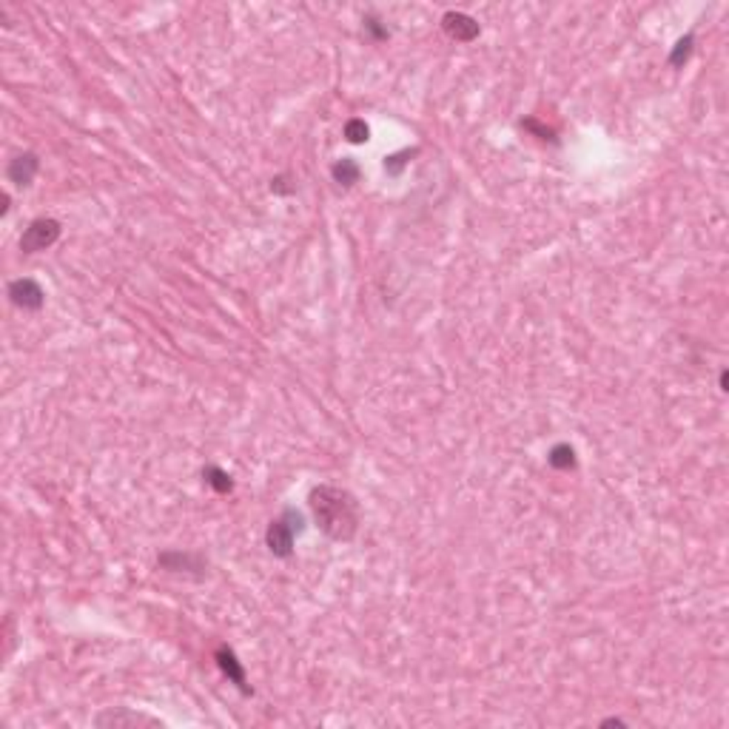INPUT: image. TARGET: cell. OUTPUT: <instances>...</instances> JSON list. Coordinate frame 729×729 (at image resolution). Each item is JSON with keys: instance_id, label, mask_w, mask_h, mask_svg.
I'll use <instances>...</instances> for the list:
<instances>
[{"instance_id": "1", "label": "cell", "mask_w": 729, "mask_h": 729, "mask_svg": "<svg viewBox=\"0 0 729 729\" xmlns=\"http://www.w3.org/2000/svg\"><path fill=\"white\" fill-rule=\"evenodd\" d=\"M310 510L319 530L333 541H350L359 530L356 498L333 484H319L310 490Z\"/></svg>"}, {"instance_id": "2", "label": "cell", "mask_w": 729, "mask_h": 729, "mask_svg": "<svg viewBox=\"0 0 729 729\" xmlns=\"http://www.w3.org/2000/svg\"><path fill=\"white\" fill-rule=\"evenodd\" d=\"M305 530V518L299 510L293 507H285L271 524H268V533H265V541H268V550L276 555V558H288L293 552V541L296 535Z\"/></svg>"}, {"instance_id": "3", "label": "cell", "mask_w": 729, "mask_h": 729, "mask_svg": "<svg viewBox=\"0 0 729 729\" xmlns=\"http://www.w3.org/2000/svg\"><path fill=\"white\" fill-rule=\"evenodd\" d=\"M57 239H60V222L43 216V219H34V222L23 231V236H20V251H23V253H37V251L51 248Z\"/></svg>"}, {"instance_id": "4", "label": "cell", "mask_w": 729, "mask_h": 729, "mask_svg": "<svg viewBox=\"0 0 729 729\" xmlns=\"http://www.w3.org/2000/svg\"><path fill=\"white\" fill-rule=\"evenodd\" d=\"M441 28H444V34L450 37V40H456V43H473L476 37H478V23L470 17V14H464V11H447L444 17H441Z\"/></svg>"}, {"instance_id": "5", "label": "cell", "mask_w": 729, "mask_h": 729, "mask_svg": "<svg viewBox=\"0 0 729 729\" xmlns=\"http://www.w3.org/2000/svg\"><path fill=\"white\" fill-rule=\"evenodd\" d=\"M9 299H11L17 308H23V310H37V308L43 305L46 293H43V288H40L34 279H14V282L9 285Z\"/></svg>"}, {"instance_id": "6", "label": "cell", "mask_w": 729, "mask_h": 729, "mask_svg": "<svg viewBox=\"0 0 729 729\" xmlns=\"http://www.w3.org/2000/svg\"><path fill=\"white\" fill-rule=\"evenodd\" d=\"M37 168H40V159H37V154L26 151V154H17V157L9 162V168H6V177H9V182H14V185L26 188V185H31V179L37 177Z\"/></svg>"}, {"instance_id": "7", "label": "cell", "mask_w": 729, "mask_h": 729, "mask_svg": "<svg viewBox=\"0 0 729 729\" xmlns=\"http://www.w3.org/2000/svg\"><path fill=\"white\" fill-rule=\"evenodd\" d=\"M216 664H219L222 675H228V681H231V683H236V686H239L245 695L251 692V686H248V681H245V669H242V664L236 661L234 649H228V646H219V649H216Z\"/></svg>"}, {"instance_id": "8", "label": "cell", "mask_w": 729, "mask_h": 729, "mask_svg": "<svg viewBox=\"0 0 729 729\" xmlns=\"http://www.w3.org/2000/svg\"><path fill=\"white\" fill-rule=\"evenodd\" d=\"M157 564L165 567V570H174V572H179V570H196V572H199V570L205 567V561H202L199 555H194V552H179V550L159 552Z\"/></svg>"}, {"instance_id": "9", "label": "cell", "mask_w": 729, "mask_h": 729, "mask_svg": "<svg viewBox=\"0 0 729 729\" xmlns=\"http://www.w3.org/2000/svg\"><path fill=\"white\" fill-rule=\"evenodd\" d=\"M330 174H333V179H336L339 185H353V182H359V177H362V168H359V162H356V159L345 157V159L333 162Z\"/></svg>"}, {"instance_id": "10", "label": "cell", "mask_w": 729, "mask_h": 729, "mask_svg": "<svg viewBox=\"0 0 729 729\" xmlns=\"http://www.w3.org/2000/svg\"><path fill=\"white\" fill-rule=\"evenodd\" d=\"M547 461H550V467H555V470H572L575 467V450L570 447V444H552V450L547 453Z\"/></svg>"}, {"instance_id": "11", "label": "cell", "mask_w": 729, "mask_h": 729, "mask_svg": "<svg viewBox=\"0 0 729 729\" xmlns=\"http://www.w3.org/2000/svg\"><path fill=\"white\" fill-rule=\"evenodd\" d=\"M202 476H205V481L216 490V493H231L234 490V481H231V476L222 470V467H216V464H208L205 470H202Z\"/></svg>"}, {"instance_id": "12", "label": "cell", "mask_w": 729, "mask_h": 729, "mask_svg": "<svg viewBox=\"0 0 729 729\" xmlns=\"http://www.w3.org/2000/svg\"><path fill=\"white\" fill-rule=\"evenodd\" d=\"M100 726H120V723H154L151 718H142V715H134V712H108V715H100L97 718Z\"/></svg>"}, {"instance_id": "13", "label": "cell", "mask_w": 729, "mask_h": 729, "mask_svg": "<svg viewBox=\"0 0 729 729\" xmlns=\"http://www.w3.org/2000/svg\"><path fill=\"white\" fill-rule=\"evenodd\" d=\"M692 43H695V37H692V34L681 37V40L675 43L672 54H669V65H681V63H686V60H689V54H692Z\"/></svg>"}, {"instance_id": "14", "label": "cell", "mask_w": 729, "mask_h": 729, "mask_svg": "<svg viewBox=\"0 0 729 729\" xmlns=\"http://www.w3.org/2000/svg\"><path fill=\"white\" fill-rule=\"evenodd\" d=\"M367 134H370V128H367L364 120H347L345 122V140L347 142H364Z\"/></svg>"}, {"instance_id": "15", "label": "cell", "mask_w": 729, "mask_h": 729, "mask_svg": "<svg viewBox=\"0 0 729 729\" xmlns=\"http://www.w3.org/2000/svg\"><path fill=\"white\" fill-rule=\"evenodd\" d=\"M413 154H416V151H399V154L387 157V159H384V171H387V174H399V171L404 168L407 157H413Z\"/></svg>"}, {"instance_id": "16", "label": "cell", "mask_w": 729, "mask_h": 729, "mask_svg": "<svg viewBox=\"0 0 729 729\" xmlns=\"http://www.w3.org/2000/svg\"><path fill=\"white\" fill-rule=\"evenodd\" d=\"M521 125L527 128V131H533V134H538L541 140H552V128H547V125H538L533 117L530 120H521Z\"/></svg>"}, {"instance_id": "17", "label": "cell", "mask_w": 729, "mask_h": 729, "mask_svg": "<svg viewBox=\"0 0 729 729\" xmlns=\"http://www.w3.org/2000/svg\"><path fill=\"white\" fill-rule=\"evenodd\" d=\"M364 28H367V31H370L376 40H387V28H382V26H379V20L367 17V20H364Z\"/></svg>"}, {"instance_id": "18", "label": "cell", "mask_w": 729, "mask_h": 729, "mask_svg": "<svg viewBox=\"0 0 729 729\" xmlns=\"http://www.w3.org/2000/svg\"><path fill=\"white\" fill-rule=\"evenodd\" d=\"M718 384H720V390H729V376H726V370H720V376H718Z\"/></svg>"}]
</instances>
